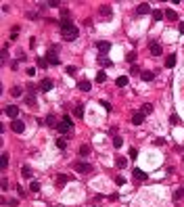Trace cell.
Segmentation results:
<instances>
[{
	"instance_id": "cell-1",
	"label": "cell",
	"mask_w": 184,
	"mask_h": 207,
	"mask_svg": "<svg viewBox=\"0 0 184 207\" xmlns=\"http://www.w3.org/2000/svg\"><path fill=\"white\" fill-rule=\"evenodd\" d=\"M59 25H61V36H63V40H67V42L78 40V27H75L71 21H65V19H63Z\"/></svg>"
},
{
	"instance_id": "cell-2",
	"label": "cell",
	"mask_w": 184,
	"mask_h": 207,
	"mask_svg": "<svg viewBox=\"0 0 184 207\" xmlns=\"http://www.w3.org/2000/svg\"><path fill=\"white\" fill-rule=\"evenodd\" d=\"M73 169H75L78 174H90L92 165H90V163H86V161H75V163H73Z\"/></svg>"
},
{
	"instance_id": "cell-3",
	"label": "cell",
	"mask_w": 184,
	"mask_h": 207,
	"mask_svg": "<svg viewBox=\"0 0 184 207\" xmlns=\"http://www.w3.org/2000/svg\"><path fill=\"white\" fill-rule=\"evenodd\" d=\"M149 48H151V54H153V57H161V52H163V46H161L159 42H151Z\"/></svg>"
},
{
	"instance_id": "cell-4",
	"label": "cell",
	"mask_w": 184,
	"mask_h": 207,
	"mask_svg": "<svg viewBox=\"0 0 184 207\" xmlns=\"http://www.w3.org/2000/svg\"><path fill=\"white\" fill-rule=\"evenodd\" d=\"M46 61H48V65H59V63H61V61H59V57H57V48L48 50V54H46Z\"/></svg>"
},
{
	"instance_id": "cell-5",
	"label": "cell",
	"mask_w": 184,
	"mask_h": 207,
	"mask_svg": "<svg viewBox=\"0 0 184 207\" xmlns=\"http://www.w3.org/2000/svg\"><path fill=\"white\" fill-rule=\"evenodd\" d=\"M11 128H13V132H17V134H23V132H25V124H23L21 119H13V122H11Z\"/></svg>"
},
{
	"instance_id": "cell-6",
	"label": "cell",
	"mask_w": 184,
	"mask_h": 207,
	"mask_svg": "<svg viewBox=\"0 0 184 207\" xmlns=\"http://www.w3.org/2000/svg\"><path fill=\"white\" fill-rule=\"evenodd\" d=\"M96 48H98V52H100V54H107V52L111 50V42L100 40V42H96Z\"/></svg>"
},
{
	"instance_id": "cell-7",
	"label": "cell",
	"mask_w": 184,
	"mask_h": 207,
	"mask_svg": "<svg viewBox=\"0 0 184 207\" xmlns=\"http://www.w3.org/2000/svg\"><path fill=\"white\" fill-rule=\"evenodd\" d=\"M151 13V4L149 2H140L136 6V15H149Z\"/></svg>"
},
{
	"instance_id": "cell-8",
	"label": "cell",
	"mask_w": 184,
	"mask_h": 207,
	"mask_svg": "<svg viewBox=\"0 0 184 207\" xmlns=\"http://www.w3.org/2000/svg\"><path fill=\"white\" fill-rule=\"evenodd\" d=\"M25 103H27V105H36V88H27Z\"/></svg>"
},
{
	"instance_id": "cell-9",
	"label": "cell",
	"mask_w": 184,
	"mask_h": 207,
	"mask_svg": "<svg viewBox=\"0 0 184 207\" xmlns=\"http://www.w3.org/2000/svg\"><path fill=\"white\" fill-rule=\"evenodd\" d=\"M4 113H6L11 119H17V115H19V109H17L15 105H8V107H4Z\"/></svg>"
},
{
	"instance_id": "cell-10",
	"label": "cell",
	"mask_w": 184,
	"mask_h": 207,
	"mask_svg": "<svg viewBox=\"0 0 184 207\" xmlns=\"http://www.w3.org/2000/svg\"><path fill=\"white\" fill-rule=\"evenodd\" d=\"M52 86H54V84H52V80H48V78H46V80H42V82H40V86H38V88H40L42 92H48V90H52Z\"/></svg>"
},
{
	"instance_id": "cell-11",
	"label": "cell",
	"mask_w": 184,
	"mask_h": 207,
	"mask_svg": "<svg viewBox=\"0 0 184 207\" xmlns=\"http://www.w3.org/2000/svg\"><path fill=\"white\" fill-rule=\"evenodd\" d=\"M142 122H144V113H142V111H136V113L132 115V124H134V125H140Z\"/></svg>"
},
{
	"instance_id": "cell-12",
	"label": "cell",
	"mask_w": 184,
	"mask_h": 207,
	"mask_svg": "<svg viewBox=\"0 0 184 207\" xmlns=\"http://www.w3.org/2000/svg\"><path fill=\"white\" fill-rule=\"evenodd\" d=\"M98 65H103V67H113V61H111L109 57L100 54V57H98Z\"/></svg>"
},
{
	"instance_id": "cell-13",
	"label": "cell",
	"mask_w": 184,
	"mask_h": 207,
	"mask_svg": "<svg viewBox=\"0 0 184 207\" xmlns=\"http://www.w3.org/2000/svg\"><path fill=\"white\" fill-rule=\"evenodd\" d=\"M132 174H134V178H136V180H146V178H149V176H146L140 167H134V169H132Z\"/></svg>"
},
{
	"instance_id": "cell-14",
	"label": "cell",
	"mask_w": 184,
	"mask_h": 207,
	"mask_svg": "<svg viewBox=\"0 0 184 207\" xmlns=\"http://www.w3.org/2000/svg\"><path fill=\"white\" fill-rule=\"evenodd\" d=\"M78 88H80L82 92H90V90H92V84L88 82V80H82V82L78 84Z\"/></svg>"
},
{
	"instance_id": "cell-15",
	"label": "cell",
	"mask_w": 184,
	"mask_h": 207,
	"mask_svg": "<svg viewBox=\"0 0 184 207\" xmlns=\"http://www.w3.org/2000/svg\"><path fill=\"white\" fill-rule=\"evenodd\" d=\"M100 15H103V17H111V15H113L111 6H109V4H100Z\"/></svg>"
},
{
	"instance_id": "cell-16",
	"label": "cell",
	"mask_w": 184,
	"mask_h": 207,
	"mask_svg": "<svg viewBox=\"0 0 184 207\" xmlns=\"http://www.w3.org/2000/svg\"><path fill=\"white\" fill-rule=\"evenodd\" d=\"M46 125H48V128H57V117H54V115H52V113H50V115H46Z\"/></svg>"
},
{
	"instance_id": "cell-17",
	"label": "cell",
	"mask_w": 184,
	"mask_h": 207,
	"mask_svg": "<svg viewBox=\"0 0 184 207\" xmlns=\"http://www.w3.org/2000/svg\"><path fill=\"white\" fill-rule=\"evenodd\" d=\"M165 19H170V21H176V19H178V13H176L174 8H167V11H165Z\"/></svg>"
},
{
	"instance_id": "cell-18",
	"label": "cell",
	"mask_w": 184,
	"mask_h": 207,
	"mask_svg": "<svg viewBox=\"0 0 184 207\" xmlns=\"http://www.w3.org/2000/svg\"><path fill=\"white\" fill-rule=\"evenodd\" d=\"M57 130H59L61 134H69V132H71V128H69V125L65 124V122H61V124L57 125Z\"/></svg>"
},
{
	"instance_id": "cell-19",
	"label": "cell",
	"mask_w": 184,
	"mask_h": 207,
	"mask_svg": "<svg viewBox=\"0 0 184 207\" xmlns=\"http://www.w3.org/2000/svg\"><path fill=\"white\" fill-rule=\"evenodd\" d=\"M115 86H117V88H124V86H128V78H126V76H119V78L115 80Z\"/></svg>"
},
{
	"instance_id": "cell-20",
	"label": "cell",
	"mask_w": 184,
	"mask_h": 207,
	"mask_svg": "<svg viewBox=\"0 0 184 207\" xmlns=\"http://www.w3.org/2000/svg\"><path fill=\"white\" fill-rule=\"evenodd\" d=\"M174 65H176V54H170V57L165 59V67H167V69H172Z\"/></svg>"
},
{
	"instance_id": "cell-21",
	"label": "cell",
	"mask_w": 184,
	"mask_h": 207,
	"mask_svg": "<svg viewBox=\"0 0 184 207\" xmlns=\"http://www.w3.org/2000/svg\"><path fill=\"white\" fill-rule=\"evenodd\" d=\"M73 115L75 117H84V105H75L73 107Z\"/></svg>"
},
{
	"instance_id": "cell-22",
	"label": "cell",
	"mask_w": 184,
	"mask_h": 207,
	"mask_svg": "<svg viewBox=\"0 0 184 207\" xmlns=\"http://www.w3.org/2000/svg\"><path fill=\"white\" fill-rule=\"evenodd\" d=\"M21 176H23V178H32V176H34V174H32V167L23 165V167H21Z\"/></svg>"
},
{
	"instance_id": "cell-23",
	"label": "cell",
	"mask_w": 184,
	"mask_h": 207,
	"mask_svg": "<svg viewBox=\"0 0 184 207\" xmlns=\"http://www.w3.org/2000/svg\"><path fill=\"white\" fill-rule=\"evenodd\" d=\"M0 167H2V169H6V167H8V155H6V153H2V155H0Z\"/></svg>"
},
{
	"instance_id": "cell-24",
	"label": "cell",
	"mask_w": 184,
	"mask_h": 207,
	"mask_svg": "<svg viewBox=\"0 0 184 207\" xmlns=\"http://www.w3.org/2000/svg\"><path fill=\"white\" fill-rule=\"evenodd\" d=\"M140 78H142L144 82H151V80L155 78V73H153V71H142V73H140Z\"/></svg>"
},
{
	"instance_id": "cell-25",
	"label": "cell",
	"mask_w": 184,
	"mask_h": 207,
	"mask_svg": "<svg viewBox=\"0 0 184 207\" xmlns=\"http://www.w3.org/2000/svg\"><path fill=\"white\" fill-rule=\"evenodd\" d=\"M67 180H69V176H65V174H59V176H57V184H59V186L67 184Z\"/></svg>"
},
{
	"instance_id": "cell-26",
	"label": "cell",
	"mask_w": 184,
	"mask_h": 207,
	"mask_svg": "<svg viewBox=\"0 0 184 207\" xmlns=\"http://www.w3.org/2000/svg\"><path fill=\"white\" fill-rule=\"evenodd\" d=\"M165 17V13H161V11H153V21L157 23V21H161Z\"/></svg>"
},
{
	"instance_id": "cell-27",
	"label": "cell",
	"mask_w": 184,
	"mask_h": 207,
	"mask_svg": "<svg viewBox=\"0 0 184 207\" xmlns=\"http://www.w3.org/2000/svg\"><path fill=\"white\" fill-rule=\"evenodd\" d=\"M113 147H115V149H121V147H124V138H121V136H115V138H113Z\"/></svg>"
},
{
	"instance_id": "cell-28",
	"label": "cell",
	"mask_w": 184,
	"mask_h": 207,
	"mask_svg": "<svg viewBox=\"0 0 184 207\" xmlns=\"http://www.w3.org/2000/svg\"><path fill=\"white\" fill-rule=\"evenodd\" d=\"M115 165L117 167H126L128 165V159H126V157H117V159H115Z\"/></svg>"
},
{
	"instance_id": "cell-29",
	"label": "cell",
	"mask_w": 184,
	"mask_h": 207,
	"mask_svg": "<svg viewBox=\"0 0 184 207\" xmlns=\"http://www.w3.org/2000/svg\"><path fill=\"white\" fill-rule=\"evenodd\" d=\"M11 94H13V96H17V98H19V96H21V94H23V88H21V86H15V88H13V90H11Z\"/></svg>"
},
{
	"instance_id": "cell-30",
	"label": "cell",
	"mask_w": 184,
	"mask_h": 207,
	"mask_svg": "<svg viewBox=\"0 0 184 207\" xmlns=\"http://www.w3.org/2000/svg\"><path fill=\"white\" fill-rule=\"evenodd\" d=\"M144 115H149V113H153V105L151 103H146V105H142V109H140Z\"/></svg>"
},
{
	"instance_id": "cell-31",
	"label": "cell",
	"mask_w": 184,
	"mask_h": 207,
	"mask_svg": "<svg viewBox=\"0 0 184 207\" xmlns=\"http://www.w3.org/2000/svg\"><path fill=\"white\" fill-rule=\"evenodd\" d=\"M54 144H57V149H61V151L67 147V142H65V138H63V136H61V138H57V142H54Z\"/></svg>"
},
{
	"instance_id": "cell-32",
	"label": "cell",
	"mask_w": 184,
	"mask_h": 207,
	"mask_svg": "<svg viewBox=\"0 0 184 207\" xmlns=\"http://www.w3.org/2000/svg\"><path fill=\"white\" fill-rule=\"evenodd\" d=\"M38 67H42V69H46V67H48V61H46V57H38Z\"/></svg>"
},
{
	"instance_id": "cell-33",
	"label": "cell",
	"mask_w": 184,
	"mask_h": 207,
	"mask_svg": "<svg viewBox=\"0 0 184 207\" xmlns=\"http://www.w3.org/2000/svg\"><path fill=\"white\" fill-rule=\"evenodd\" d=\"M46 6H50V8H61V2H59V0H50V2H46Z\"/></svg>"
},
{
	"instance_id": "cell-34",
	"label": "cell",
	"mask_w": 184,
	"mask_h": 207,
	"mask_svg": "<svg viewBox=\"0 0 184 207\" xmlns=\"http://www.w3.org/2000/svg\"><path fill=\"white\" fill-rule=\"evenodd\" d=\"M80 155H82V157H86V155H90V147H88V144H84V147L80 149Z\"/></svg>"
},
{
	"instance_id": "cell-35",
	"label": "cell",
	"mask_w": 184,
	"mask_h": 207,
	"mask_svg": "<svg viewBox=\"0 0 184 207\" xmlns=\"http://www.w3.org/2000/svg\"><path fill=\"white\" fill-rule=\"evenodd\" d=\"M96 82H98V84H105V82H107V73H103V71H100V73L96 76Z\"/></svg>"
},
{
	"instance_id": "cell-36",
	"label": "cell",
	"mask_w": 184,
	"mask_h": 207,
	"mask_svg": "<svg viewBox=\"0 0 184 207\" xmlns=\"http://www.w3.org/2000/svg\"><path fill=\"white\" fill-rule=\"evenodd\" d=\"M126 61H128V63H132V65H134V63H136V52H130V54H128V57H126Z\"/></svg>"
},
{
	"instance_id": "cell-37",
	"label": "cell",
	"mask_w": 184,
	"mask_h": 207,
	"mask_svg": "<svg viewBox=\"0 0 184 207\" xmlns=\"http://www.w3.org/2000/svg\"><path fill=\"white\" fill-rule=\"evenodd\" d=\"M130 73H132V76H140L142 71L138 69V65H132V67H130Z\"/></svg>"
},
{
	"instance_id": "cell-38",
	"label": "cell",
	"mask_w": 184,
	"mask_h": 207,
	"mask_svg": "<svg viewBox=\"0 0 184 207\" xmlns=\"http://www.w3.org/2000/svg\"><path fill=\"white\" fill-rule=\"evenodd\" d=\"M115 184H117V186L126 184V178H124V176H115Z\"/></svg>"
},
{
	"instance_id": "cell-39",
	"label": "cell",
	"mask_w": 184,
	"mask_h": 207,
	"mask_svg": "<svg viewBox=\"0 0 184 207\" xmlns=\"http://www.w3.org/2000/svg\"><path fill=\"white\" fill-rule=\"evenodd\" d=\"M29 190H34V193H40V184H38V182H32V184H29Z\"/></svg>"
},
{
	"instance_id": "cell-40",
	"label": "cell",
	"mask_w": 184,
	"mask_h": 207,
	"mask_svg": "<svg viewBox=\"0 0 184 207\" xmlns=\"http://www.w3.org/2000/svg\"><path fill=\"white\" fill-rule=\"evenodd\" d=\"M182 195H184V188H178V190L174 193V199L178 201V199H182Z\"/></svg>"
},
{
	"instance_id": "cell-41",
	"label": "cell",
	"mask_w": 184,
	"mask_h": 207,
	"mask_svg": "<svg viewBox=\"0 0 184 207\" xmlns=\"http://www.w3.org/2000/svg\"><path fill=\"white\" fill-rule=\"evenodd\" d=\"M67 73H69V76H75V73H78V69H75L73 65H69V67H67Z\"/></svg>"
},
{
	"instance_id": "cell-42",
	"label": "cell",
	"mask_w": 184,
	"mask_h": 207,
	"mask_svg": "<svg viewBox=\"0 0 184 207\" xmlns=\"http://www.w3.org/2000/svg\"><path fill=\"white\" fill-rule=\"evenodd\" d=\"M63 122L69 125V128H73V122H71V117H69V115H65V117H63Z\"/></svg>"
},
{
	"instance_id": "cell-43",
	"label": "cell",
	"mask_w": 184,
	"mask_h": 207,
	"mask_svg": "<svg viewBox=\"0 0 184 207\" xmlns=\"http://www.w3.org/2000/svg\"><path fill=\"white\" fill-rule=\"evenodd\" d=\"M27 76L34 78V76H36V67H27Z\"/></svg>"
},
{
	"instance_id": "cell-44",
	"label": "cell",
	"mask_w": 184,
	"mask_h": 207,
	"mask_svg": "<svg viewBox=\"0 0 184 207\" xmlns=\"http://www.w3.org/2000/svg\"><path fill=\"white\" fill-rule=\"evenodd\" d=\"M100 105L105 107V111H111V103H107V100H100Z\"/></svg>"
},
{
	"instance_id": "cell-45",
	"label": "cell",
	"mask_w": 184,
	"mask_h": 207,
	"mask_svg": "<svg viewBox=\"0 0 184 207\" xmlns=\"http://www.w3.org/2000/svg\"><path fill=\"white\" fill-rule=\"evenodd\" d=\"M163 142H165L163 138H157V140H153V144H155V147H163Z\"/></svg>"
},
{
	"instance_id": "cell-46",
	"label": "cell",
	"mask_w": 184,
	"mask_h": 207,
	"mask_svg": "<svg viewBox=\"0 0 184 207\" xmlns=\"http://www.w3.org/2000/svg\"><path fill=\"white\" fill-rule=\"evenodd\" d=\"M6 188H8V180L4 178V180H2V190H6Z\"/></svg>"
},
{
	"instance_id": "cell-47",
	"label": "cell",
	"mask_w": 184,
	"mask_h": 207,
	"mask_svg": "<svg viewBox=\"0 0 184 207\" xmlns=\"http://www.w3.org/2000/svg\"><path fill=\"white\" fill-rule=\"evenodd\" d=\"M178 122H180V119H178V115H172V124L178 125Z\"/></svg>"
},
{
	"instance_id": "cell-48",
	"label": "cell",
	"mask_w": 184,
	"mask_h": 207,
	"mask_svg": "<svg viewBox=\"0 0 184 207\" xmlns=\"http://www.w3.org/2000/svg\"><path fill=\"white\" fill-rule=\"evenodd\" d=\"M136 155H138V151H136V149H130V157H132V159H134V157H136Z\"/></svg>"
},
{
	"instance_id": "cell-49",
	"label": "cell",
	"mask_w": 184,
	"mask_h": 207,
	"mask_svg": "<svg viewBox=\"0 0 184 207\" xmlns=\"http://www.w3.org/2000/svg\"><path fill=\"white\" fill-rule=\"evenodd\" d=\"M178 27H180V34H184V23H180Z\"/></svg>"
}]
</instances>
